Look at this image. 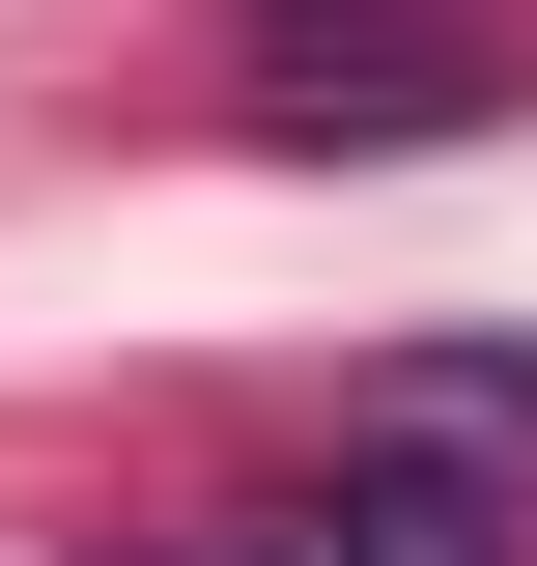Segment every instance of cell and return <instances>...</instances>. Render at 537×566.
I'll return each mask as SVG.
<instances>
[{
	"label": "cell",
	"mask_w": 537,
	"mask_h": 566,
	"mask_svg": "<svg viewBox=\"0 0 537 566\" xmlns=\"http://www.w3.org/2000/svg\"><path fill=\"white\" fill-rule=\"evenodd\" d=\"M255 114L283 142H453V114H509V57L424 29V0H283L255 29Z\"/></svg>",
	"instance_id": "cell-2"
},
{
	"label": "cell",
	"mask_w": 537,
	"mask_h": 566,
	"mask_svg": "<svg viewBox=\"0 0 537 566\" xmlns=\"http://www.w3.org/2000/svg\"><path fill=\"white\" fill-rule=\"evenodd\" d=\"M199 566H537V482L481 453V424H368L339 482H255Z\"/></svg>",
	"instance_id": "cell-1"
}]
</instances>
